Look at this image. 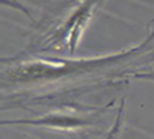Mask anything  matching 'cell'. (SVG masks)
<instances>
[{"mask_svg": "<svg viewBox=\"0 0 154 139\" xmlns=\"http://www.w3.org/2000/svg\"><path fill=\"white\" fill-rule=\"evenodd\" d=\"M149 40L150 38H148L139 46H134L133 49H129L109 57L91 58V59H58V60L38 59V60L25 61V63L18 64L13 66L11 69L3 72V85L4 84L5 85H9V84L19 85V84L50 82V80L66 78L69 75H78L83 73L93 72L95 69L122 60L123 58H128L133 55L142 48H144Z\"/></svg>", "mask_w": 154, "mask_h": 139, "instance_id": "obj_1", "label": "cell"}, {"mask_svg": "<svg viewBox=\"0 0 154 139\" xmlns=\"http://www.w3.org/2000/svg\"><path fill=\"white\" fill-rule=\"evenodd\" d=\"M97 3L94 2H83L76 9L69 15L64 24L57 29L49 38V43L51 46H57L60 49L66 46L72 54L75 51L82 34L85 29L88 21L90 20V15Z\"/></svg>", "mask_w": 154, "mask_h": 139, "instance_id": "obj_2", "label": "cell"}, {"mask_svg": "<svg viewBox=\"0 0 154 139\" xmlns=\"http://www.w3.org/2000/svg\"><path fill=\"white\" fill-rule=\"evenodd\" d=\"M91 117H83L80 114L72 112H55L30 119H15V120H2V125H29V127H44L53 129H80L89 125Z\"/></svg>", "mask_w": 154, "mask_h": 139, "instance_id": "obj_3", "label": "cell"}, {"mask_svg": "<svg viewBox=\"0 0 154 139\" xmlns=\"http://www.w3.org/2000/svg\"><path fill=\"white\" fill-rule=\"evenodd\" d=\"M134 78L138 79H144V80H153L154 82V72H148V73H138L134 75Z\"/></svg>", "mask_w": 154, "mask_h": 139, "instance_id": "obj_4", "label": "cell"}]
</instances>
